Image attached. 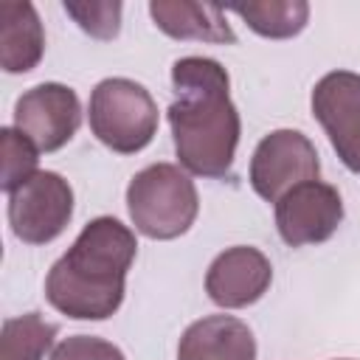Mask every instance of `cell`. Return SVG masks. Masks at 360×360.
<instances>
[{
    "label": "cell",
    "mask_w": 360,
    "mask_h": 360,
    "mask_svg": "<svg viewBox=\"0 0 360 360\" xmlns=\"http://www.w3.org/2000/svg\"><path fill=\"white\" fill-rule=\"evenodd\" d=\"M172 87L177 98L166 115L180 166L200 177H228L242 135L228 70L208 56H183L172 65Z\"/></svg>",
    "instance_id": "1"
},
{
    "label": "cell",
    "mask_w": 360,
    "mask_h": 360,
    "mask_svg": "<svg viewBox=\"0 0 360 360\" xmlns=\"http://www.w3.org/2000/svg\"><path fill=\"white\" fill-rule=\"evenodd\" d=\"M135 233L115 217L90 219L45 278L48 304L76 321H104L124 301L127 273L135 262Z\"/></svg>",
    "instance_id": "2"
},
{
    "label": "cell",
    "mask_w": 360,
    "mask_h": 360,
    "mask_svg": "<svg viewBox=\"0 0 360 360\" xmlns=\"http://www.w3.org/2000/svg\"><path fill=\"white\" fill-rule=\"evenodd\" d=\"M127 208L135 231L149 239L183 236L200 211L194 180L174 163H152L127 186Z\"/></svg>",
    "instance_id": "3"
},
{
    "label": "cell",
    "mask_w": 360,
    "mask_h": 360,
    "mask_svg": "<svg viewBox=\"0 0 360 360\" xmlns=\"http://www.w3.org/2000/svg\"><path fill=\"white\" fill-rule=\"evenodd\" d=\"M90 129L118 155H135L158 132V104L149 90L132 79H101L90 93Z\"/></svg>",
    "instance_id": "4"
},
{
    "label": "cell",
    "mask_w": 360,
    "mask_h": 360,
    "mask_svg": "<svg viewBox=\"0 0 360 360\" xmlns=\"http://www.w3.org/2000/svg\"><path fill=\"white\" fill-rule=\"evenodd\" d=\"M318 149L298 129H273L250 158V186L267 202H278L295 186L318 180Z\"/></svg>",
    "instance_id": "5"
},
{
    "label": "cell",
    "mask_w": 360,
    "mask_h": 360,
    "mask_svg": "<svg viewBox=\"0 0 360 360\" xmlns=\"http://www.w3.org/2000/svg\"><path fill=\"white\" fill-rule=\"evenodd\" d=\"M73 217V188L56 172H37L8 194V225L25 245L53 242Z\"/></svg>",
    "instance_id": "6"
},
{
    "label": "cell",
    "mask_w": 360,
    "mask_h": 360,
    "mask_svg": "<svg viewBox=\"0 0 360 360\" xmlns=\"http://www.w3.org/2000/svg\"><path fill=\"white\" fill-rule=\"evenodd\" d=\"M82 124L79 96L59 82H42L25 90L14 104V129H20L39 152L62 149Z\"/></svg>",
    "instance_id": "7"
},
{
    "label": "cell",
    "mask_w": 360,
    "mask_h": 360,
    "mask_svg": "<svg viewBox=\"0 0 360 360\" xmlns=\"http://www.w3.org/2000/svg\"><path fill=\"white\" fill-rule=\"evenodd\" d=\"M312 115L329 135L340 163L360 174V73L332 70L312 87Z\"/></svg>",
    "instance_id": "8"
},
{
    "label": "cell",
    "mask_w": 360,
    "mask_h": 360,
    "mask_svg": "<svg viewBox=\"0 0 360 360\" xmlns=\"http://www.w3.org/2000/svg\"><path fill=\"white\" fill-rule=\"evenodd\" d=\"M343 219L340 191L329 183L309 180L276 202V228L290 248L326 242Z\"/></svg>",
    "instance_id": "9"
},
{
    "label": "cell",
    "mask_w": 360,
    "mask_h": 360,
    "mask_svg": "<svg viewBox=\"0 0 360 360\" xmlns=\"http://www.w3.org/2000/svg\"><path fill=\"white\" fill-rule=\"evenodd\" d=\"M273 281L270 259L250 245L222 250L205 273V292L222 309H242L256 304Z\"/></svg>",
    "instance_id": "10"
},
{
    "label": "cell",
    "mask_w": 360,
    "mask_h": 360,
    "mask_svg": "<svg viewBox=\"0 0 360 360\" xmlns=\"http://www.w3.org/2000/svg\"><path fill=\"white\" fill-rule=\"evenodd\" d=\"M177 360H256V338L233 315H205L183 332Z\"/></svg>",
    "instance_id": "11"
},
{
    "label": "cell",
    "mask_w": 360,
    "mask_h": 360,
    "mask_svg": "<svg viewBox=\"0 0 360 360\" xmlns=\"http://www.w3.org/2000/svg\"><path fill=\"white\" fill-rule=\"evenodd\" d=\"M149 14L155 25L172 39H200L217 45H233L236 34L225 20V8L191 0H152Z\"/></svg>",
    "instance_id": "12"
},
{
    "label": "cell",
    "mask_w": 360,
    "mask_h": 360,
    "mask_svg": "<svg viewBox=\"0 0 360 360\" xmlns=\"http://www.w3.org/2000/svg\"><path fill=\"white\" fill-rule=\"evenodd\" d=\"M45 53V31L31 3H0V65L6 73H28Z\"/></svg>",
    "instance_id": "13"
},
{
    "label": "cell",
    "mask_w": 360,
    "mask_h": 360,
    "mask_svg": "<svg viewBox=\"0 0 360 360\" xmlns=\"http://www.w3.org/2000/svg\"><path fill=\"white\" fill-rule=\"evenodd\" d=\"M228 11L239 14L250 31L267 39H290L304 31L309 20V6L304 0H262V3H239L228 6Z\"/></svg>",
    "instance_id": "14"
},
{
    "label": "cell",
    "mask_w": 360,
    "mask_h": 360,
    "mask_svg": "<svg viewBox=\"0 0 360 360\" xmlns=\"http://www.w3.org/2000/svg\"><path fill=\"white\" fill-rule=\"evenodd\" d=\"M56 338V326L39 312L6 318L0 332V360H42Z\"/></svg>",
    "instance_id": "15"
},
{
    "label": "cell",
    "mask_w": 360,
    "mask_h": 360,
    "mask_svg": "<svg viewBox=\"0 0 360 360\" xmlns=\"http://www.w3.org/2000/svg\"><path fill=\"white\" fill-rule=\"evenodd\" d=\"M0 141H3V183L0 186H3L6 194H11L28 177L37 174L39 149L14 127H3L0 129Z\"/></svg>",
    "instance_id": "16"
},
{
    "label": "cell",
    "mask_w": 360,
    "mask_h": 360,
    "mask_svg": "<svg viewBox=\"0 0 360 360\" xmlns=\"http://www.w3.org/2000/svg\"><path fill=\"white\" fill-rule=\"evenodd\" d=\"M68 17L96 39H115L121 31V3L118 0H65Z\"/></svg>",
    "instance_id": "17"
},
{
    "label": "cell",
    "mask_w": 360,
    "mask_h": 360,
    "mask_svg": "<svg viewBox=\"0 0 360 360\" xmlns=\"http://www.w3.org/2000/svg\"><path fill=\"white\" fill-rule=\"evenodd\" d=\"M51 360H127L124 352L104 340V338H96V335H73V338H65Z\"/></svg>",
    "instance_id": "18"
}]
</instances>
